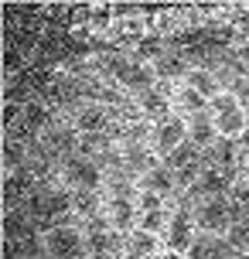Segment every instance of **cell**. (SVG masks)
I'll return each mask as SVG.
<instances>
[{
    "instance_id": "16",
    "label": "cell",
    "mask_w": 249,
    "mask_h": 259,
    "mask_svg": "<svg viewBox=\"0 0 249 259\" xmlns=\"http://www.w3.org/2000/svg\"><path fill=\"white\" fill-rule=\"evenodd\" d=\"M21 126H24L27 133H45V130L52 126V109L41 103V99L27 103L24 109H21Z\"/></svg>"
},
{
    "instance_id": "32",
    "label": "cell",
    "mask_w": 249,
    "mask_h": 259,
    "mask_svg": "<svg viewBox=\"0 0 249 259\" xmlns=\"http://www.w3.org/2000/svg\"><path fill=\"white\" fill-rule=\"evenodd\" d=\"M157 259H181V252H164V256H157Z\"/></svg>"
},
{
    "instance_id": "6",
    "label": "cell",
    "mask_w": 249,
    "mask_h": 259,
    "mask_svg": "<svg viewBox=\"0 0 249 259\" xmlns=\"http://www.w3.org/2000/svg\"><path fill=\"white\" fill-rule=\"evenodd\" d=\"M236 167H215V164H205L201 174H198V184L195 191L205 194V198H222L236 188Z\"/></svg>"
},
{
    "instance_id": "24",
    "label": "cell",
    "mask_w": 249,
    "mask_h": 259,
    "mask_svg": "<svg viewBox=\"0 0 249 259\" xmlns=\"http://www.w3.org/2000/svg\"><path fill=\"white\" fill-rule=\"evenodd\" d=\"M178 106H181L184 113L198 116V113H205V109H209V99H205V96H198L195 89H188V85H184V89H178Z\"/></svg>"
},
{
    "instance_id": "22",
    "label": "cell",
    "mask_w": 249,
    "mask_h": 259,
    "mask_svg": "<svg viewBox=\"0 0 249 259\" xmlns=\"http://www.w3.org/2000/svg\"><path fill=\"white\" fill-rule=\"evenodd\" d=\"M225 242L236 249L239 256H249V219H239L232 222V229L225 232Z\"/></svg>"
},
{
    "instance_id": "23",
    "label": "cell",
    "mask_w": 249,
    "mask_h": 259,
    "mask_svg": "<svg viewBox=\"0 0 249 259\" xmlns=\"http://www.w3.org/2000/svg\"><path fill=\"white\" fill-rule=\"evenodd\" d=\"M72 211H75V215H86V219H96V211H99V194L96 191H72Z\"/></svg>"
},
{
    "instance_id": "18",
    "label": "cell",
    "mask_w": 249,
    "mask_h": 259,
    "mask_svg": "<svg viewBox=\"0 0 249 259\" xmlns=\"http://www.w3.org/2000/svg\"><path fill=\"white\" fill-rule=\"evenodd\" d=\"M205 157H209V164H215V167H236L239 164V143L236 140H215L205 150Z\"/></svg>"
},
{
    "instance_id": "27",
    "label": "cell",
    "mask_w": 249,
    "mask_h": 259,
    "mask_svg": "<svg viewBox=\"0 0 249 259\" xmlns=\"http://www.w3.org/2000/svg\"><path fill=\"white\" fill-rule=\"evenodd\" d=\"M168 222L171 219H164V208H157V211H144V215H140V229L150 232V235H157L160 229H168Z\"/></svg>"
},
{
    "instance_id": "21",
    "label": "cell",
    "mask_w": 249,
    "mask_h": 259,
    "mask_svg": "<svg viewBox=\"0 0 249 259\" xmlns=\"http://www.w3.org/2000/svg\"><path fill=\"white\" fill-rule=\"evenodd\" d=\"M154 72H157L160 78H184L191 68H188V58L178 52H171V55H160L157 62H154Z\"/></svg>"
},
{
    "instance_id": "20",
    "label": "cell",
    "mask_w": 249,
    "mask_h": 259,
    "mask_svg": "<svg viewBox=\"0 0 249 259\" xmlns=\"http://www.w3.org/2000/svg\"><path fill=\"white\" fill-rule=\"evenodd\" d=\"M34 191V181H31V174H27L24 167L21 170H7V188H4V198H7V205H14L21 194H31Z\"/></svg>"
},
{
    "instance_id": "8",
    "label": "cell",
    "mask_w": 249,
    "mask_h": 259,
    "mask_svg": "<svg viewBox=\"0 0 249 259\" xmlns=\"http://www.w3.org/2000/svg\"><path fill=\"white\" fill-rule=\"evenodd\" d=\"M86 246H89V259H109L119 249V235H116V229H113V225L106 229L103 222L92 219L89 235H86Z\"/></svg>"
},
{
    "instance_id": "19",
    "label": "cell",
    "mask_w": 249,
    "mask_h": 259,
    "mask_svg": "<svg viewBox=\"0 0 249 259\" xmlns=\"http://www.w3.org/2000/svg\"><path fill=\"white\" fill-rule=\"evenodd\" d=\"M154 252H157V235L137 229V232L127 239V259H150Z\"/></svg>"
},
{
    "instance_id": "14",
    "label": "cell",
    "mask_w": 249,
    "mask_h": 259,
    "mask_svg": "<svg viewBox=\"0 0 249 259\" xmlns=\"http://www.w3.org/2000/svg\"><path fill=\"white\" fill-rule=\"evenodd\" d=\"M140 113H144L147 119H154V123L171 119V99H168V92H160V89L140 92Z\"/></svg>"
},
{
    "instance_id": "17",
    "label": "cell",
    "mask_w": 249,
    "mask_h": 259,
    "mask_svg": "<svg viewBox=\"0 0 249 259\" xmlns=\"http://www.w3.org/2000/svg\"><path fill=\"white\" fill-rule=\"evenodd\" d=\"M184 85L195 89L198 96H205L209 103L219 96V75H212V68H191V72L184 75Z\"/></svg>"
},
{
    "instance_id": "15",
    "label": "cell",
    "mask_w": 249,
    "mask_h": 259,
    "mask_svg": "<svg viewBox=\"0 0 249 259\" xmlns=\"http://www.w3.org/2000/svg\"><path fill=\"white\" fill-rule=\"evenodd\" d=\"M41 140H45V154L48 157H72V143H75V130H55L48 126L41 133Z\"/></svg>"
},
{
    "instance_id": "29",
    "label": "cell",
    "mask_w": 249,
    "mask_h": 259,
    "mask_svg": "<svg viewBox=\"0 0 249 259\" xmlns=\"http://www.w3.org/2000/svg\"><path fill=\"white\" fill-rule=\"evenodd\" d=\"M140 208H144V211H157V208H160V194L140 191Z\"/></svg>"
},
{
    "instance_id": "9",
    "label": "cell",
    "mask_w": 249,
    "mask_h": 259,
    "mask_svg": "<svg viewBox=\"0 0 249 259\" xmlns=\"http://www.w3.org/2000/svg\"><path fill=\"white\" fill-rule=\"evenodd\" d=\"M195 239H198V235H195V222H191V215L181 208V211L168 222V246H171V252H184V249H191Z\"/></svg>"
},
{
    "instance_id": "26",
    "label": "cell",
    "mask_w": 249,
    "mask_h": 259,
    "mask_svg": "<svg viewBox=\"0 0 249 259\" xmlns=\"http://www.w3.org/2000/svg\"><path fill=\"white\" fill-rule=\"evenodd\" d=\"M229 201H232V215L239 219H249V181L236 184L232 191H229Z\"/></svg>"
},
{
    "instance_id": "3",
    "label": "cell",
    "mask_w": 249,
    "mask_h": 259,
    "mask_svg": "<svg viewBox=\"0 0 249 259\" xmlns=\"http://www.w3.org/2000/svg\"><path fill=\"white\" fill-rule=\"evenodd\" d=\"M45 252L52 259H89L86 235L72 225H55L45 232Z\"/></svg>"
},
{
    "instance_id": "7",
    "label": "cell",
    "mask_w": 249,
    "mask_h": 259,
    "mask_svg": "<svg viewBox=\"0 0 249 259\" xmlns=\"http://www.w3.org/2000/svg\"><path fill=\"white\" fill-rule=\"evenodd\" d=\"M181 143H188V126H184V119H178V116L157 123L154 133H150V147H154V154H160V157H171Z\"/></svg>"
},
{
    "instance_id": "11",
    "label": "cell",
    "mask_w": 249,
    "mask_h": 259,
    "mask_svg": "<svg viewBox=\"0 0 249 259\" xmlns=\"http://www.w3.org/2000/svg\"><path fill=\"white\" fill-rule=\"evenodd\" d=\"M178 188V181H174V170L168 167V164H154V167L147 170L144 178H140V191H150V194H171Z\"/></svg>"
},
{
    "instance_id": "5",
    "label": "cell",
    "mask_w": 249,
    "mask_h": 259,
    "mask_svg": "<svg viewBox=\"0 0 249 259\" xmlns=\"http://www.w3.org/2000/svg\"><path fill=\"white\" fill-rule=\"evenodd\" d=\"M65 181L75 191H96L103 184V167L92 160V157H68L65 160Z\"/></svg>"
},
{
    "instance_id": "12",
    "label": "cell",
    "mask_w": 249,
    "mask_h": 259,
    "mask_svg": "<svg viewBox=\"0 0 249 259\" xmlns=\"http://www.w3.org/2000/svg\"><path fill=\"white\" fill-rule=\"evenodd\" d=\"M215 137H219V130H215V119H212L209 109L191 116V123H188V140L195 143L198 150H209L212 143H215Z\"/></svg>"
},
{
    "instance_id": "10",
    "label": "cell",
    "mask_w": 249,
    "mask_h": 259,
    "mask_svg": "<svg viewBox=\"0 0 249 259\" xmlns=\"http://www.w3.org/2000/svg\"><path fill=\"white\" fill-rule=\"evenodd\" d=\"M106 126H109V109H106L103 103L82 106L79 116H75V130H79L82 137H99Z\"/></svg>"
},
{
    "instance_id": "25",
    "label": "cell",
    "mask_w": 249,
    "mask_h": 259,
    "mask_svg": "<svg viewBox=\"0 0 249 259\" xmlns=\"http://www.w3.org/2000/svg\"><path fill=\"white\" fill-rule=\"evenodd\" d=\"M160 55H164V41H160V34H144V38L137 41V58H140V62H144V58L157 62Z\"/></svg>"
},
{
    "instance_id": "13",
    "label": "cell",
    "mask_w": 249,
    "mask_h": 259,
    "mask_svg": "<svg viewBox=\"0 0 249 259\" xmlns=\"http://www.w3.org/2000/svg\"><path fill=\"white\" fill-rule=\"evenodd\" d=\"M109 225L116 232H130L133 225V198L127 191H113L109 198Z\"/></svg>"
},
{
    "instance_id": "4",
    "label": "cell",
    "mask_w": 249,
    "mask_h": 259,
    "mask_svg": "<svg viewBox=\"0 0 249 259\" xmlns=\"http://www.w3.org/2000/svg\"><path fill=\"white\" fill-rule=\"evenodd\" d=\"M232 222H236V215H232V201H229L225 194H222V198H205V201L195 208V225L205 235L229 232Z\"/></svg>"
},
{
    "instance_id": "28",
    "label": "cell",
    "mask_w": 249,
    "mask_h": 259,
    "mask_svg": "<svg viewBox=\"0 0 249 259\" xmlns=\"http://www.w3.org/2000/svg\"><path fill=\"white\" fill-rule=\"evenodd\" d=\"M212 249H215V235H198L188 249V259H212Z\"/></svg>"
},
{
    "instance_id": "2",
    "label": "cell",
    "mask_w": 249,
    "mask_h": 259,
    "mask_svg": "<svg viewBox=\"0 0 249 259\" xmlns=\"http://www.w3.org/2000/svg\"><path fill=\"white\" fill-rule=\"evenodd\" d=\"M106 68L116 75V82L123 85V89H133L137 96L147 92V89H154V78H157V72H154L147 62L127 58V55H106Z\"/></svg>"
},
{
    "instance_id": "1",
    "label": "cell",
    "mask_w": 249,
    "mask_h": 259,
    "mask_svg": "<svg viewBox=\"0 0 249 259\" xmlns=\"http://www.w3.org/2000/svg\"><path fill=\"white\" fill-rule=\"evenodd\" d=\"M209 109H212V119H215V130L222 133L225 140L242 137L249 119H246V106H242V99H239L236 92H219L209 103Z\"/></svg>"
},
{
    "instance_id": "31",
    "label": "cell",
    "mask_w": 249,
    "mask_h": 259,
    "mask_svg": "<svg viewBox=\"0 0 249 259\" xmlns=\"http://www.w3.org/2000/svg\"><path fill=\"white\" fill-rule=\"evenodd\" d=\"M239 58H242V62H249V34L242 38V45H239Z\"/></svg>"
},
{
    "instance_id": "30",
    "label": "cell",
    "mask_w": 249,
    "mask_h": 259,
    "mask_svg": "<svg viewBox=\"0 0 249 259\" xmlns=\"http://www.w3.org/2000/svg\"><path fill=\"white\" fill-rule=\"evenodd\" d=\"M239 157L249 160V123H246V130H242V137H239Z\"/></svg>"
},
{
    "instance_id": "33",
    "label": "cell",
    "mask_w": 249,
    "mask_h": 259,
    "mask_svg": "<svg viewBox=\"0 0 249 259\" xmlns=\"http://www.w3.org/2000/svg\"><path fill=\"white\" fill-rule=\"evenodd\" d=\"M239 259H249V256H239Z\"/></svg>"
}]
</instances>
